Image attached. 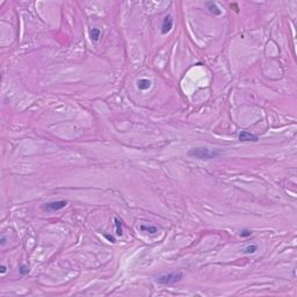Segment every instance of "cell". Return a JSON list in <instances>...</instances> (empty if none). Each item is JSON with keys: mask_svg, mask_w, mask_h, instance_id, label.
<instances>
[{"mask_svg": "<svg viewBox=\"0 0 297 297\" xmlns=\"http://www.w3.org/2000/svg\"><path fill=\"white\" fill-rule=\"evenodd\" d=\"M66 204H67L66 201H53V202L45 203L43 205V209L47 211H58V210L65 208Z\"/></svg>", "mask_w": 297, "mask_h": 297, "instance_id": "cell-3", "label": "cell"}, {"mask_svg": "<svg viewBox=\"0 0 297 297\" xmlns=\"http://www.w3.org/2000/svg\"><path fill=\"white\" fill-rule=\"evenodd\" d=\"M141 230L142 231H146L151 234H154L157 232V228L156 226H145V225H141Z\"/></svg>", "mask_w": 297, "mask_h": 297, "instance_id": "cell-9", "label": "cell"}, {"mask_svg": "<svg viewBox=\"0 0 297 297\" xmlns=\"http://www.w3.org/2000/svg\"><path fill=\"white\" fill-rule=\"evenodd\" d=\"M252 234V231L251 230H247V229H245V230H243V231L240 232V236L243 237V238H246V237H249Z\"/></svg>", "mask_w": 297, "mask_h": 297, "instance_id": "cell-13", "label": "cell"}, {"mask_svg": "<svg viewBox=\"0 0 297 297\" xmlns=\"http://www.w3.org/2000/svg\"><path fill=\"white\" fill-rule=\"evenodd\" d=\"M221 150H210L208 148H193L188 151V156L192 158H196L201 160H210L221 156Z\"/></svg>", "mask_w": 297, "mask_h": 297, "instance_id": "cell-1", "label": "cell"}, {"mask_svg": "<svg viewBox=\"0 0 297 297\" xmlns=\"http://www.w3.org/2000/svg\"><path fill=\"white\" fill-rule=\"evenodd\" d=\"M0 272H1V274H5L6 273V270H7V267L5 266V265H1V267H0Z\"/></svg>", "mask_w": 297, "mask_h": 297, "instance_id": "cell-15", "label": "cell"}, {"mask_svg": "<svg viewBox=\"0 0 297 297\" xmlns=\"http://www.w3.org/2000/svg\"><path fill=\"white\" fill-rule=\"evenodd\" d=\"M238 139H239L240 142H258V141H259V137H258L257 135H253V133H251V132L243 130V131L239 132Z\"/></svg>", "mask_w": 297, "mask_h": 297, "instance_id": "cell-4", "label": "cell"}, {"mask_svg": "<svg viewBox=\"0 0 297 297\" xmlns=\"http://www.w3.org/2000/svg\"><path fill=\"white\" fill-rule=\"evenodd\" d=\"M100 37H101V32H100V29L98 28H93L92 30H91V38H92V41H94V42H97V41H99Z\"/></svg>", "mask_w": 297, "mask_h": 297, "instance_id": "cell-8", "label": "cell"}, {"mask_svg": "<svg viewBox=\"0 0 297 297\" xmlns=\"http://www.w3.org/2000/svg\"><path fill=\"white\" fill-rule=\"evenodd\" d=\"M19 273H20V275H21V276L27 275V274L29 273V267H28L27 265H21V266H20V268H19Z\"/></svg>", "mask_w": 297, "mask_h": 297, "instance_id": "cell-10", "label": "cell"}, {"mask_svg": "<svg viewBox=\"0 0 297 297\" xmlns=\"http://www.w3.org/2000/svg\"><path fill=\"white\" fill-rule=\"evenodd\" d=\"M115 225H116V234L117 236H122V224H121V221L118 218H115Z\"/></svg>", "mask_w": 297, "mask_h": 297, "instance_id": "cell-12", "label": "cell"}, {"mask_svg": "<svg viewBox=\"0 0 297 297\" xmlns=\"http://www.w3.org/2000/svg\"><path fill=\"white\" fill-rule=\"evenodd\" d=\"M137 87L142 91H145V89H148L151 87V81L148 79H139L137 81Z\"/></svg>", "mask_w": 297, "mask_h": 297, "instance_id": "cell-7", "label": "cell"}, {"mask_svg": "<svg viewBox=\"0 0 297 297\" xmlns=\"http://www.w3.org/2000/svg\"><path fill=\"white\" fill-rule=\"evenodd\" d=\"M105 237H106V238H107V239H108V240H109L110 243H115V241H116L115 238H114L113 236H109V234H105Z\"/></svg>", "mask_w": 297, "mask_h": 297, "instance_id": "cell-14", "label": "cell"}, {"mask_svg": "<svg viewBox=\"0 0 297 297\" xmlns=\"http://www.w3.org/2000/svg\"><path fill=\"white\" fill-rule=\"evenodd\" d=\"M5 243H6V238H5L4 236H1V239H0V244H1V245H5Z\"/></svg>", "mask_w": 297, "mask_h": 297, "instance_id": "cell-16", "label": "cell"}, {"mask_svg": "<svg viewBox=\"0 0 297 297\" xmlns=\"http://www.w3.org/2000/svg\"><path fill=\"white\" fill-rule=\"evenodd\" d=\"M207 7H208V9H209L213 14H215V15H221V14H222V11L219 9V7L215 4L214 1H208V2H207Z\"/></svg>", "mask_w": 297, "mask_h": 297, "instance_id": "cell-6", "label": "cell"}, {"mask_svg": "<svg viewBox=\"0 0 297 297\" xmlns=\"http://www.w3.org/2000/svg\"><path fill=\"white\" fill-rule=\"evenodd\" d=\"M183 279V273L182 272H173L158 276L156 281L160 284H174L177 282H180Z\"/></svg>", "mask_w": 297, "mask_h": 297, "instance_id": "cell-2", "label": "cell"}, {"mask_svg": "<svg viewBox=\"0 0 297 297\" xmlns=\"http://www.w3.org/2000/svg\"><path fill=\"white\" fill-rule=\"evenodd\" d=\"M257 251H258V246L257 245H249L246 248H244V253H246V254H253Z\"/></svg>", "mask_w": 297, "mask_h": 297, "instance_id": "cell-11", "label": "cell"}, {"mask_svg": "<svg viewBox=\"0 0 297 297\" xmlns=\"http://www.w3.org/2000/svg\"><path fill=\"white\" fill-rule=\"evenodd\" d=\"M173 27V19L171 15H167V17H164V21H163V26H161V33L163 34H167L168 32H171Z\"/></svg>", "mask_w": 297, "mask_h": 297, "instance_id": "cell-5", "label": "cell"}]
</instances>
